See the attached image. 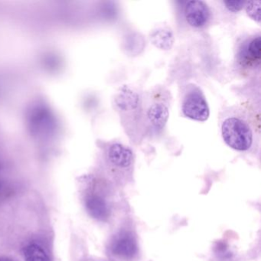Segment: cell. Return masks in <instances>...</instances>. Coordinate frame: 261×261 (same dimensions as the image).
I'll return each instance as SVG.
<instances>
[{
  "label": "cell",
  "mask_w": 261,
  "mask_h": 261,
  "mask_svg": "<svg viewBox=\"0 0 261 261\" xmlns=\"http://www.w3.org/2000/svg\"><path fill=\"white\" fill-rule=\"evenodd\" d=\"M221 134L226 144L235 150H247L253 142L251 129L245 122L237 117H230L223 122Z\"/></svg>",
  "instance_id": "cell-1"
},
{
  "label": "cell",
  "mask_w": 261,
  "mask_h": 261,
  "mask_svg": "<svg viewBox=\"0 0 261 261\" xmlns=\"http://www.w3.org/2000/svg\"><path fill=\"white\" fill-rule=\"evenodd\" d=\"M106 158L117 183L126 182L131 175L134 165L132 150L120 143H113L107 150Z\"/></svg>",
  "instance_id": "cell-2"
},
{
  "label": "cell",
  "mask_w": 261,
  "mask_h": 261,
  "mask_svg": "<svg viewBox=\"0 0 261 261\" xmlns=\"http://www.w3.org/2000/svg\"><path fill=\"white\" fill-rule=\"evenodd\" d=\"M111 253L121 260H132L138 254L137 238L132 230H121L117 232L110 244Z\"/></svg>",
  "instance_id": "cell-3"
},
{
  "label": "cell",
  "mask_w": 261,
  "mask_h": 261,
  "mask_svg": "<svg viewBox=\"0 0 261 261\" xmlns=\"http://www.w3.org/2000/svg\"><path fill=\"white\" fill-rule=\"evenodd\" d=\"M182 112L186 117L197 121H205L209 117V108L202 93L198 89L191 91L185 98Z\"/></svg>",
  "instance_id": "cell-4"
},
{
  "label": "cell",
  "mask_w": 261,
  "mask_h": 261,
  "mask_svg": "<svg viewBox=\"0 0 261 261\" xmlns=\"http://www.w3.org/2000/svg\"><path fill=\"white\" fill-rule=\"evenodd\" d=\"M85 207L90 215L98 221H107L111 216V204L101 194L97 192L89 194L85 199Z\"/></svg>",
  "instance_id": "cell-5"
},
{
  "label": "cell",
  "mask_w": 261,
  "mask_h": 261,
  "mask_svg": "<svg viewBox=\"0 0 261 261\" xmlns=\"http://www.w3.org/2000/svg\"><path fill=\"white\" fill-rule=\"evenodd\" d=\"M185 17L191 27L201 28L210 19V10L202 1H189L185 7Z\"/></svg>",
  "instance_id": "cell-6"
},
{
  "label": "cell",
  "mask_w": 261,
  "mask_h": 261,
  "mask_svg": "<svg viewBox=\"0 0 261 261\" xmlns=\"http://www.w3.org/2000/svg\"><path fill=\"white\" fill-rule=\"evenodd\" d=\"M169 117V108L163 103H153L149 107L147 111L148 120L149 123L156 129H162L164 128Z\"/></svg>",
  "instance_id": "cell-7"
},
{
  "label": "cell",
  "mask_w": 261,
  "mask_h": 261,
  "mask_svg": "<svg viewBox=\"0 0 261 261\" xmlns=\"http://www.w3.org/2000/svg\"><path fill=\"white\" fill-rule=\"evenodd\" d=\"M261 39L260 36L254 38L244 47L241 54V62L245 65H255L260 62Z\"/></svg>",
  "instance_id": "cell-8"
},
{
  "label": "cell",
  "mask_w": 261,
  "mask_h": 261,
  "mask_svg": "<svg viewBox=\"0 0 261 261\" xmlns=\"http://www.w3.org/2000/svg\"><path fill=\"white\" fill-rule=\"evenodd\" d=\"M116 103L122 111H134L139 106L140 97L138 94L133 91L130 88L124 87L119 93L116 99Z\"/></svg>",
  "instance_id": "cell-9"
},
{
  "label": "cell",
  "mask_w": 261,
  "mask_h": 261,
  "mask_svg": "<svg viewBox=\"0 0 261 261\" xmlns=\"http://www.w3.org/2000/svg\"><path fill=\"white\" fill-rule=\"evenodd\" d=\"M23 255L25 261H50L45 250L36 244L27 246L24 248Z\"/></svg>",
  "instance_id": "cell-10"
},
{
  "label": "cell",
  "mask_w": 261,
  "mask_h": 261,
  "mask_svg": "<svg viewBox=\"0 0 261 261\" xmlns=\"http://www.w3.org/2000/svg\"><path fill=\"white\" fill-rule=\"evenodd\" d=\"M152 43L162 49H169L173 43L172 33L166 30H160L155 32L151 36Z\"/></svg>",
  "instance_id": "cell-11"
},
{
  "label": "cell",
  "mask_w": 261,
  "mask_h": 261,
  "mask_svg": "<svg viewBox=\"0 0 261 261\" xmlns=\"http://www.w3.org/2000/svg\"><path fill=\"white\" fill-rule=\"evenodd\" d=\"M260 1L246 2L245 8L247 15L256 22H260Z\"/></svg>",
  "instance_id": "cell-12"
},
{
  "label": "cell",
  "mask_w": 261,
  "mask_h": 261,
  "mask_svg": "<svg viewBox=\"0 0 261 261\" xmlns=\"http://www.w3.org/2000/svg\"><path fill=\"white\" fill-rule=\"evenodd\" d=\"M224 4L229 11L237 13V12L241 11L245 7L246 2H244V1H224Z\"/></svg>",
  "instance_id": "cell-13"
},
{
  "label": "cell",
  "mask_w": 261,
  "mask_h": 261,
  "mask_svg": "<svg viewBox=\"0 0 261 261\" xmlns=\"http://www.w3.org/2000/svg\"><path fill=\"white\" fill-rule=\"evenodd\" d=\"M0 261H12L11 259L7 257H0Z\"/></svg>",
  "instance_id": "cell-14"
},
{
  "label": "cell",
  "mask_w": 261,
  "mask_h": 261,
  "mask_svg": "<svg viewBox=\"0 0 261 261\" xmlns=\"http://www.w3.org/2000/svg\"><path fill=\"white\" fill-rule=\"evenodd\" d=\"M0 188H1V184H0Z\"/></svg>",
  "instance_id": "cell-15"
}]
</instances>
